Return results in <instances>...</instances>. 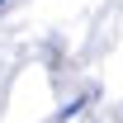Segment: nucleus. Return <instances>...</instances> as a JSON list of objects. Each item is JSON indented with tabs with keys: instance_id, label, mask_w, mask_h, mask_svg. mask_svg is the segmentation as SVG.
<instances>
[{
	"instance_id": "f03ea898",
	"label": "nucleus",
	"mask_w": 123,
	"mask_h": 123,
	"mask_svg": "<svg viewBox=\"0 0 123 123\" xmlns=\"http://www.w3.org/2000/svg\"><path fill=\"white\" fill-rule=\"evenodd\" d=\"M0 5H5V0H0Z\"/></svg>"
},
{
	"instance_id": "f257e3e1",
	"label": "nucleus",
	"mask_w": 123,
	"mask_h": 123,
	"mask_svg": "<svg viewBox=\"0 0 123 123\" xmlns=\"http://www.w3.org/2000/svg\"><path fill=\"white\" fill-rule=\"evenodd\" d=\"M80 109H85V95H80V99H71V104H66V109H62V118H76V114H80Z\"/></svg>"
}]
</instances>
